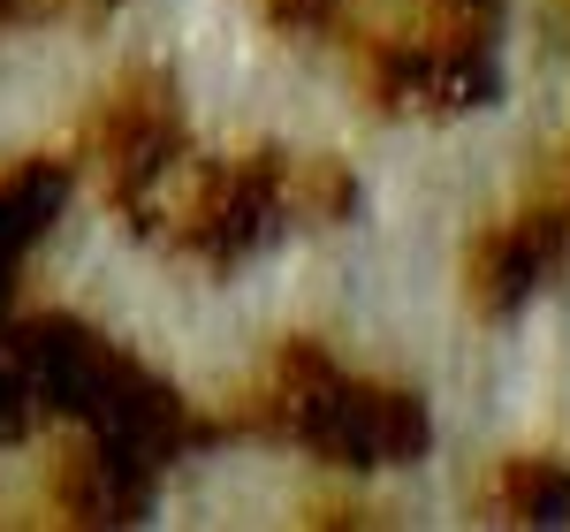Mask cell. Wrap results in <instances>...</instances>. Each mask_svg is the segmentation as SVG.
I'll return each mask as SVG.
<instances>
[{"instance_id": "9", "label": "cell", "mask_w": 570, "mask_h": 532, "mask_svg": "<svg viewBox=\"0 0 570 532\" xmlns=\"http://www.w3.org/2000/svg\"><path fill=\"white\" fill-rule=\"evenodd\" d=\"M31 8H46V0H0V31H16V23H23Z\"/></svg>"}, {"instance_id": "2", "label": "cell", "mask_w": 570, "mask_h": 532, "mask_svg": "<svg viewBox=\"0 0 570 532\" xmlns=\"http://www.w3.org/2000/svg\"><path fill=\"white\" fill-rule=\"evenodd\" d=\"M85 160L99 168L107 198H115L122 221H130L137 206H145V190L183 160V99H176V85H168L160 69H130L122 85L107 91V107L91 115Z\"/></svg>"}, {"instance_id": "1", "label": "cell", "mask_w": 570, "mask_h": 532, "mask_svg": "<svg viewBox=\"0 0 570 532\" xmlns=\"http://www.w3.org/2000/svg\"><path fill=\"white\" fill-rule=\"evenodd\" d=\"M266 396H274V426L335 472H395L434 449V418L419 388L351 381L320 343H282Z\"/></svg>"}, {"instance_id": "10", "label": "cell", "mask_w": 570, "mask_h": 532, "mask_svg": "<svg viewBox=\"0 0 570 532\" xmlns=\"http://www.w3.org/2000/svg\"><path fill=\"white\" fill-rule=\"evenodd\" d=\"M456 8H472V16H480V8H487V0H456Z\"/></svg>"}, {"instance_id": "5", "label": "cell", "mask_w": 570, "mask_h": 532, "mask_svg": "<svg viewBox=\"0 0 570 532\" xmlns=\"http://www.w3.org/2000/svg\"><path fill=\"white\" fill-rule=\"evenodd\" d=\"M69 183H77V168H69V160H53V152H31V160L0 168V297H8V274L39 252L46 228L61 221Z\"/></svg>"}, {"instance_id": "4", "label": "cell", "mask_w": 570, "mask_h": 532, "mask_svg": "<svg viewBox=\"0 0 570 532\" xmlns=\"http://www.w3.org/2000/svg\"><path fill=\"white\" fill-rule=\"evenodd\" d=\"M563 221L556 214H540V221H510V228H487L480 244H472V259H464V289H472V312L480 319H510V312L532 305V289L556 274L563 259Z\"/></svg>"}, {"instance_id": "6", "label": "cell", "mask_w": 570, "mask_h": 532, "mask_svg": "<svg viewBox=\"0 0 570 532\" xmlns=\"http://www.w3.org/2000/svg\"><path fill=\"white\" fill-rule=\"evenodd\" d=\"M61 510H69V525H137L145 518V502H153V472H137L130 456H115V449L91 442L85 456H69L61 464Z\"/></svg>"}, {"instance_id": "3", "label": "cell", "mask_w": 570, "mask_h": 532, "mask_svg": "<svg viewBox=\"0 0 570 532\" xmlns=\"http://www.w3.org/2000/svg\"><path fill=\"white\" fill-rule=\"evenodd\" d=\"M289 221V168L282 152L259 145L244 160H214L198 176V198L183 206V252L206 266H244L252 252H266Z\"/></svg>"}, {"instance_id": "7", "label": "cell", "mask_w": 570, "mask_h": 532, "mask_svg": "<svg viewBox=\"0 0 570 532\" xmlns=\"http://www.w3.org/2000/svg\"><path fill=\"white\" fill-rule=\"evenodd\" d=\"M494 502L518 525H570V472L556 456H510L494 472Z\"/></svg>"}, {"instance_id": "11", "label": "cell", "mask_w": 570, "mask_h": 532, "mask_svg": "<svg viewBox=\"0 0 570 532\" xmlns=\"http://www.w3.org/2000/svg\"><path fill=\"white\" fill-rule=\"evenodd\" d=\"M556 221H563V244H570V214H556Z\"/></svg>"}, {"instance_id": "8", "label": "cell", "mask_w": 570, "mask_h": 532, "mask_svg": "<svg viewBox=\"0 0 570 532\" xmlns=\"http://www.w3.org/2000/svg\"><path fill=\"white\" fill-rule=\"evenodd\" d=\"M259 8L282 39H335L343 31V0H259Z\"/></svg>"}]
</instances>
